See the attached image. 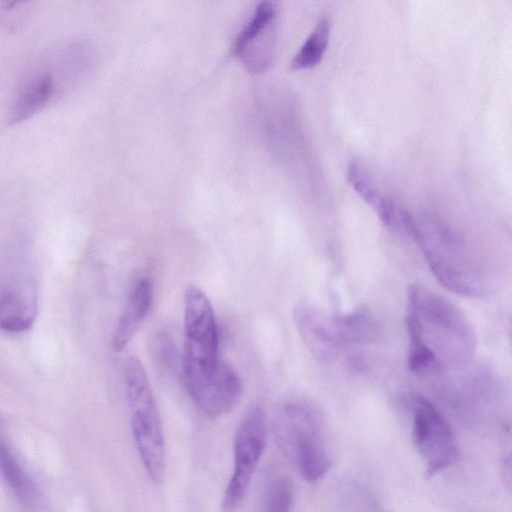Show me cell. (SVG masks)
<instances>
[{"label": "cell", "mask_w": 512, "mask_h": 512, "mask_svg": "<svg viewBox=\"0 0 512 512\" xmlns=\"http://www.w3.org/2000/svg\"><path fill=\"white\" fill-rule=\"evenodd\" d=\"M408 368L418 375L467 365L475 351L474 329L454 303L420 285L407 290Z\"/></svg>", "instance_id": "1"}, {"label": "cell", "mask_w": 512, "mask_h": 512, "mask_svg": "<svg viewBox=\"0 0 512 512\" xmlns=\"http://www.w3.org/2000/svg\"><path fill=\"white\" fill-rule=\"evenodd\" d=\"M403 228L417 243L434 277L450 291L468 297L486 292V279L474 252L446 224L416 220L401 211Z\"/></svg>", "instance_id": "2"}, {"label": "cell", "mask_w": 512, "mask_h": 512, "mask_svg": "<svg viewBox=\"0 0 512 512\" xmlns=\"http://www.w3.org/2000/svg\"><path fill=\"white\" fill-rule=\"evenodd\" d=\"M273 428L278 446L305 481L317 482L329 472L332 462L323 419L311 403L298 399L284 403Z\"/></svg>", "instance_id": "3"}, {"label": "cell", "mask_w": 512, "mask_h": 512, "mask_svg": "<svg viewBox=\"0 0 512 512\" xmlns=\"http://www.w3.org/2000/svg\"><path fill=\"white\" fill-rule=\"evenodd\" d=\"M219 336L210 300L197 286H189L184 295V346L182 375L193 400L215 378L222 363Z\"/></svg>", "instance_id": "4"}, {"label": "cell", "mask_w": 512, "mask_h": 512, "mask_svg": "<svg viewBox=\"0 0 512 512\" xmlns=\"http://www.w3.org/2000/svg\"><path fill=\"white\" fill-rule=\"evenodd\" d=\"M124 385L131 431L146 474L155 484L165 477L166 450L161 416L146 370L139 358L124 365Z\"/></svg>", "instance_id": "5"}, {"label": "cell", "mask_w": 512, "mask_h": 512, "mask_svg": "<svg viewBox=\"0 0 512 512\" xmlns=\"http://www.w3.org/2000/svg\"><path fill=\"white\" fill-rule=\"evenodd\" d=\"M267 442L266 414L251 406L243 415L233 440V470L221 500V512H235L249 489Z\"/></svg>", "instance_id": "6"}, {"label": "cell", "mask_w": 512, "mask_h": 512, "mask_svg": "<svg viewBox=\"0 0 512 512\" xmlns=\"http://www.w3.org/2000/svg\"><path fill=\"white\" fill-rule=\"evenodd\" d=\"M414 445L432 477L457 461L459 449L454 432L437 407L424 397L412 402Z\"/></svg>", "instance_id": "7"}, {"label": "cell", "mask_w": 512, "mask_h": 512, "mask_svg": "<svg viewBox=\"0 0 512 512\" xmlns=\"http://www.w3.org/2000/svg\"><path fill=\"white\" fill-rule=\"evenodd\" d=\"M276 16L277 8L274 2L259 3L235 40L234 54L251 72L264 71L272 61Z\"/></svg>", "instance_id": "8"}, {"label": "cell", "mask_w": 512, "mask_h": 512, "mask_svg": "<svg viewBox=\"0 0 512 512\" xmlns=\"http://www.w3.org/2000/svg\"><path fill=\"white\" fill-rule=\"evenodd\" d=\"M293 319L305 347L319 362H332L346 348L337 315L301 302L294 306Z\"/></svg>", "instance_id": "9"}, {"label": "cell", "mask_w": 512, "mask_h": 512, "mask_svg": "<svg viewBox=\"0 0 512 512\" xmlns=\"http://www.w3.org/2000/svg\"><path fill=\"white\" fill-rule=\"evenodd\" d=\"M18 274L16 278L5 279L0 284V330L6 333L26 331L36 314L31 282Z\"/></svg>", "instance_id": "10"}, {"label": "cell", "mask_w": 512, "mask_h": 512, "mask_svg": "<svg viewBox=\"0 0 512 512\" xmlns=\"http://www.w3.org/2000/svg\"><path fill=\"white\" fill-rule=\"evenodd\" d=\"M153 301V286L149 278H141L132 289L112 334V348L123 351L147 317Z\"/></svg>", "instance_id": "11"}, {"label": "cell", "mask_w": 512, "mask_h": 512, "mask_svg": "<svg viewBox=\"0 0 512 512\" xmlns=\"http://www.w3.org/2000/svg\"><path fill=\"white\" fill-rule=\"evenodd\" d=\"M347 178L355 192L377 214L388 227H395L401 222V211L377 184L369 167L360 159L350 161Z\"/></svg>", "instance_id": "12"}, {"label": "cell", "mask_w": 512, "mask_h": 512, "mask_svg": "<svg viewBox=\"0 0 512 512\" xmlns=\"http://www.w3.org/2000/svg\"><path fill=\"white\" fill-rule=\"evenodd\" d=\"M0 474L22 506L30 510L34 507L36 487L8 445L0 429Z\"/></svg>", "instance_id": "13"}, {"label": "cell", "mask_w": 512, "mask_h": 512, "mask_svg": "<svg viewBox=\"0 0 512 512\" xmlns=\"http://www.w3.org/2000/svg\"><path fill=\"white\" fill-rule=\"evenodd\" d=\"M54 91V82L49 74H41L29 80L12 103L7 121L9 124L22 122L40 111Z\"/></svg>", "instance_id": "14"}, {"label": "cell", "mask_w": 512, "mask_h": 512, "mask_svg": "<svg viewBox=\"0 0 512 512\" xmlns=\"http://www.w3.org/2000/svg\"><path fill=\"white\" fill-rule=\"evenodd\" d=\"M337 318L346 347L376 343L381 338V324L368 308L359 307Z\"/></svg>", "instance_id": "15"}, {"label": "cell", "mask_w": 512, "mask_h": 512, "mask_svg": "<svg viewBox=\"0 0 512 512\" xmlns=\"http://www.w3.org/2000/svg\"><path fill=\"white\" fill-rule=\"evenodd\" d=\"M330 29V19L327 16H321L291 60V69L312 68L322 60L327 49Z\"/></svg>", "instance_id": "16"}, {"label": "cell", "mask_w": 512, "mask_h": 512, "mask_svg": "<svg viewBox=\"0 0 512 512\" xmlns=\"http://www.w3.org/2000/svg\"><path fill=\"white\" fill-rule=\"evenodd\" d=\"M293 499L291 479L285 475L276 476L264 489L259 512H291Z\"/></svg>", "instance_id": "17"}, {"label": "cell", "mask_w": 512, "mask_h": 512, "mask_svg": "<svg viewBox=\"0 0 512 512\" xmlns=\"http://www.w3.org/2000/svg\"><path fill=\"white\" fill-rule=\"evenodd\" d=\"M153 355L156 363L166 372L172 373L182 364V357L174 340L167 333H159L154 341Z\"/></svg>", "instance_id": "18"}]
</instances>
